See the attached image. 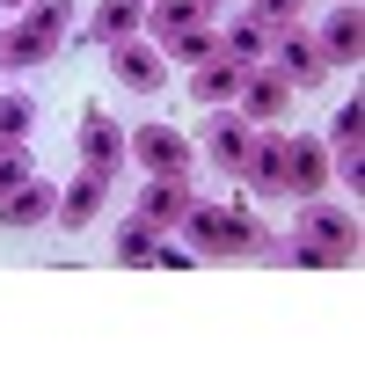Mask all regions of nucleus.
Instances as JSON below:
<instances>
[{"instance_id":"18","label":"nucleus","mask_w":365,"mask_h":365,"mask_svg":"<svg viewBox=\"0 0 365 365\" xmlns=\"http://www.w3.org/2000/svg\"><path fill=\"white\" fill-rule=\"evenodd\" d=\"M139 29H146V0H103L96 22H88V37L96 44H125V37H139Z\"/></svg>"},{"instance_id":"17","label":"nucleus","mask_w":365,"mask_h":365,"mask_svg":"<svg viewBox=\"0 0 365 365\" xmlns=\"http://www.w3.org/2000/svg\"><path fill=\"white\" fill-rule=\"evenodd\" d=\"M110 249H117V263H125V270H146V263H161V227H146L139 212H125Z\"/></svg>"},{"instance_id":"13","label":"nucleus","mask_w":365,"mask_h":365,"mask_svg":"<svg viewBox=\"0 0 365 365\" xmlns=\"http://www.w3.org/2000/svg\"><path fill=\"white\" fill-rule=\"evenodd\" d=\"M51 212H58V182H51V175H29L22 190H8V197H0V227L29 234V227H44Z\"/></svg>"},{"instance_id":"7","label":"nucleus","mask_w":365,"mask_h":365,"mask_svg":"<svg viewBox=\"0 0 365 365\" xmlns=\"http://www.w3.org/2000/svg\"><path fill=\"white\" fill-rule=\"evenodd\" d=\"M241 175H249V190H256V197H285V125H256Z\"/></svg>"},{"instance_id":"8","label":"nucleus","mask_w":365,"mask_h":365,"mask_svg":"<svg viewBox=\"0 0 365 365\" xmlns=\"http://www.w3.org/2000/svg\"><path fill=\"white\" fill-rule=\"evenodd\" d=\"M249 139H256V125L249 117H205V139H197V154L220 168V175H241V161H249Z\"/></svg>"},{"instance_id":"22","label":"nucleus","mask_w":365,"mask_h":365,"mask_svg":"<svg viewBox=\"0 0 365 365\" xmlns=\"http://www.w3.org/2000/svg\"><path fill=\"white\" fill-rule=\"evenodd\" d=\"M22 22L37 29V37L66 44V37H73V0H29V8H22Z\"/></svg>"},{"instance_id":"24","label":"nucleus","mask_w":365,"mask_h":365,"mask_svg":"<svg viewBox=\"0 0 365 365\" xmlns=\"http://www.w3.org/2000/svg\"><path fill=\"white\" fill-rule=\"evenodd\" d=\"M29 175H37V161H29L22 146H0V197H8V190H22Z\"/></svg>"},{"instance_id":"10","label":"nucleus","mask_w":365,"mask_h":365,"mask_svg":"<svg viewBox=\"0 0 365 365\" xmlns=\"http://www.w3.org/2000/svg\"><path fill=\"white\" fill-rule=\"evenodd\" d=\"M234 117H249V125H285L292 117V88L270 66H256L249 81H241V96H234Z\"/></svg>"},{"instance_id":"21","label":"nucleus","mask_w":365,"mask_h":365,"mask_svg":"<svg viewBox=\"0 0 365 365\" xmlns=\"http://www.w3.org/2000/svg\"><path fill=\"white\" fill-rule=\"evenodd\" d=\"M161 58H175V66H205V58H220V29L197 22V29H182V37L161 44Z\"/></svg>"},{"instance_id":"9","label":"nucleus","mask_w":365,"mask_h":365,"mask_svg":"<svg viewBox=\"0 0 365 365\" xmlns=\"http://www.w3.org/2000/svg\"><path fill=\"white\" fill-rule=\"evenodd\" d=\"M125 161H132V146H125V132H117V117L110 110H81V168L117 175Z\"/></svg>"},{"instance_id":"2","label":"nucleus","mask_w":365,"mask_h":365,"mask_svg":"<svg viewBox=\"0 0 365 365\" xmlns=\"http://www.w3.org/2000/svg\"><path fill=\"white\" fill-rule=\"evenodd\" d=\"M285 256L292 263H314V270H351L358 263V212L307 197V212L292 220V249Z\"/></svg>"},{"instance_id":"23","label":"nucleus","mask_w":365,"mask_h":365,"mask_svg":"<svg viewBox=\"0 0 365 365\" xmlns=\"http://www.w3.org/2000/svg\"><path fill=\"white\" fill-rule=\"evenodd\" d=\"M29 117H37V103L15 96V88H0V146H22L29 139Z\"/></svg>"},{"instance_id":"27","label":"nucleus","mask_w":365,"mask_h":365,"mask_svg":"<svg viewBox=\"0 0 365 365\" xmlns=\"http://www.w3.org/2000/svg\"><path fill=\"white\" fill-rule=\"evenodd\" d=\"M205 8H227V0H205Z\"/></svg>"},{"instance_id":"4","label":"nucleus","mask_w":365,"mask_h":365,"mask_svg":"<svg viewBox=\"0 0 365 365\" xmlns=\"http://www.w3.org/2000/svg\"><path fill=\"white\" fill-rule=\"evenodd\" d=\"M190 205H197V175H146V190H139V220L146 227H161V234H175L182 220H190Z\"/></svg>"},{"instance_id":"3","label":"nucleus","mask_w":365,"mask_h":365,"mask_svg":"<svg viewBox=\"0 0 365 365\" xmlns=\"http://www.w3.org/2000/svg\"><path fill=\"white\" fill-rule=\"evenodd\" d=\"M263 66L270 73H278L285 88H292V96H299V88H322L329 73H336V66H329V51H322V37H314V29H270V58H263Z\"/></svg>"},{"instance_id":"19","label":"nucleus","mask_w":365,"mask_h":365,"mask_svg":"<svg viewBox=\"0 0 365 365\" xmlns=\"http://www.w3.org/2000/svg\"><path fill=\"white\" fill-rule=\"evenodd\" d=\"M205 15H212L205 0H146V29H154V44L182 37V29H197Z\"/></svg>"},{"instance_id":"20","label":"nucleus","mask_w":365,"mask_h":365,"mask_svg":"<svg viewBox=\"0 0 365 365\" xmlns=\"http://www.w3.org/2000/svg\"><path fill=\"white\" fill-rule=\"evenodd\" d=\"M220 51H227V58H241V66H263V58H270V29H263L256 15H241V22H227V29H220Z\"/></svg>"},{"instance_id":"25","label":"nucleus","mask_w":365,"mask_h":365,"mask_svg":"<svg viewBox=\"0 0 365 365\" xmlns=\"http://www.w3.org/2000/svg\"><path fill=\"white\" fill-rule=\"evenodd\" d=\"M299 15H307V0H256V22L263 29H292Z\"/></svg>"},{"instance_id":"12","label":"nucleus","mask_w":365,"mask_h":365,"mask_svg":"<svg viewBox=\"0 0 365 365\" xmlns=\"http://www.w3.org/2000/svg\"><path fill=\"white\" fill-rule=\"evenodd\" d=\"M110 66H117V88H132V96H154V88L168 81V58H161V44H146V37H125Z\"/></svg>"},{"instance_id":"14","label":"nucleus","mask_w":365,"mask_h":365,"mask_svg":"<svg viewBox=\"0 0 365 365\" xmlns=\"http://www.w3.org/2000/svg\"><path fill=\"white\" fill-rule=\"evenodd\" d=\"M314 37H322V51H329V66H358V58H365V15H358V0H336Z\"/></svg>"},{"instance_id":"11","label":"nucleus","mask_w":365,"mask_h":365,"mask_svg":"<svg viewBox=\"0 0 365 365\" xmlns=\"http://www.w3.org/2000/svg\"><path fill=\"white\" fill-rule=\"evenodd\" d=\"M329 146L322 139H285V197H322L329 190Z\"/></svg>"},{"instance_id":"6","label":"nucleus","mask_w":365,"mask_h":365,"mask_svg":"<svg viewBox=\"0 0 365 365\" xmlns=\"http://www.w3.org/2000/svg\"><path fill=\"white\" fill-rule=\"evenodd\" d=\"M110 182H117V175H103V168H81V175L66 182V190H58V212H51V220H58V234L96 227V220H103V205H110Z\"/></svg>"},{"instance_id":"1","label":"nucleus","mask_w":365,"mask_h":365,"mask_svg":"<svg viewBox=\"0 0 365 365\" xmlns=\"http://www.w3.org/2000/svg\"><path fill=\"white\" fill-rule=\"evenodd\" d=\"M175 234H190V256L197 263H241V256L285 263V249L256 227V212H241V205H190V220H182Z\"/></svg>"},{"instance_id":"26","label":"nucleus","mask_w":365,"mask_h":365,"mask_svg":"<svg viewBox=\"0 0 365 365\" xmlns=\"http://www.w3.org/2000/svg\"><path fill=\"white\" fill-rule=\"evenodd\" d=\"M0 8H29V0H0Z\"/></svg>"},{"instance_id":"16","label":"nucleus","mask_w":365,"mask_h":365,"mask_svg":"<svg viewBox=\"0 0 365 365\" xmlns=\"http://www.w3.org/2000/svg\"><path fill=\"white\" fill-rule=\"evenodd\" d=\"M44 58H58V44L37 37L29 22H8V29H0V66H8V73H29V66H44Z\"/></svg>"},{"instance_id":"5","label":"nucleus","mask_w":365,"mask_h":365,"mask_svg":"<svg viewBox=\"0 0 365 365\" xmlns=\"http://www.w3.org/2000/svg\"><path fill=\"white\" fill-rule=\"evenodd\" d=\"M125 146L146 175H190V154H197L175 125H139V132H125Z\"/></svg>"},{"instance_id":"15","label":"nucleus","mask_w":365,"mask_h":365,"mask_svg":"<svg viewBox=\"0 0 365 365\" xmlns=\"http://www.w3.org/2000/svg\"><path fill=\"white\" fill-rule=\"evenodd\" d=\"M256 66H241V58H205V66H190V96L205 103V110H234V96H241V81H249Z\"/></svg>"}]
</instances>
